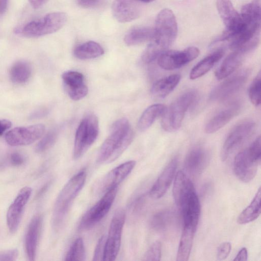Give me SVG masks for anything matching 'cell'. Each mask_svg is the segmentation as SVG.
I'll use <instances>...</instances> for the list:
<instances>
[{
	"instance_id": "obj_1",
	"label": "cell",
	"mask_w": 261,
	"mask_h": 261,
	"mask_svg": "<svg viewBox=\"0 0 261 261\" xmlns=\"http://www.w3.org/2000/svg\"><path fill=\"white\" fill-rule=\"evenodd\" d=\"M177 31L173 12L167 8L162 10L155 20L153 38L144 51L145 58L149 61L157 59L174 42Z\"/></svg>"
},
{
	"instance_id": "obj_2",
	"label": "cell",
	"mask_w": 261,
	"mask_h": 261,
	"mask_svg": "<svg viewBox=\"0 0 261 261\" xmlns=\"http://www.w3.org/2000/svg\"><path fill=\"white\" fill-rule=\"evenodd\" d=\"M133 137L128 120L122 118L116 120L111 127L110 135L99 149L97 162L108 164L117 160L131 143Z\"/></svg>"
},
{
	"instance_id": "obj_3",
	"label": "cell",
	"mask_w": 261,
	"mask_h": 261,
	"mask_svg": "<svg viewBox=\"0 0 261 261\" xmlns=\"http://www.w3.org/2000/svg\"><path fill=\"white\" fill-rule=\"evenodd\" d=\"M87 178L85 169L71 177L58 195L53 207L52 225L56 230L64 224L71 205L85 185Z\"/></svg>"
},
{
	"instance_id": "obj_4",
	"label": "cell",
	"mask_w": 261,
	"mask_h": 261,
	"mask_svg": "<svg viewBox=\"0 0 261 261\" xmlns=\"http://www.w3.org/2000/svg\"><path fill=\"white\" fill-rule=\"evenodd\" d=\"M197 98L194 91L187 92L174 100L165 109L161 121L162 128L167 132H172L178 129L181 125L185 114Z\"/></svg>"
},
{
	"instance_id": "obj_5",
	"label": "cell",
	"mask_w": 261,
	"mask_h": 261,
	"mask_svg": "<svg viewBox=\"0 0 261 261\" xmlns=\"http://www.w3.org/2000/svg\"><path fill=\"white\" fill-rule=\"evenodd\" d=\"M67 15L62 12L49 13L41 18L32 20L16 33L27 37H37L56 32L66 22Z\"/></svg>"
},
{
	"instance_id": "obj_6",
	"label": "cell",
	"mask_w": 261,
	"mask_h": 261,
	"mask_svg": "<svg viewBox=\"0 0 261 261\" xmlns=\"http://www.w3.org/2000/svg\"><path fill=\"white\" fill-rule=\"evenodd\" d=\"M99 132L98 120L94 115L85 117L75 133L73 156L77 160L82 156L96 140Z\"/></svg>"
},
{
	"instance_id": "obj_7",
	"label": "cell",
	"mask_w": 261,
	"mask_h": 261,
	"mask_svg": "<svg viewBox=\"0 0 261 261\" xmlns=\"http://www.w3.org/2000/svg\"><path fill=\"white\" fill-rule=\"evenodd\" d=\"M117 187H114L106 193L94 205L82 216L79 224L80 231L90 229L98 223L109 212L116 196Z\"/></svg>"
},
{
	"instance_id": "obj_8",
	"label": "cell",
	"mask_w": 261,
	"mask_h": 261,
	"mask_svg": "<svg viewBox=\"0 0 261 261\" xmlns=\"http://www.w3.org/2000/svg\"><path fill=\"white\" fill-rule=\"evenodd\" d=\"M125 220V214L121 209L117 210L113 215L106 239L103 260H114L117 257L120 250Z\"/></svg>"
},
{
	"instance_id": "obj_9",
	"label": "cell",
	"mask_w": 261,
	"mask_h": 261,
	"mask_svg": "<svg viewBox=\"0 0 261 261\" xmlns=\"http://www.w3.org/2000/svg\"><path fill=\"white\" fill-rule=\"evenodd\" d=\"M218 13L225 25L226 30L218 41H227L239 33L244 27V21L230 0H217Z\"/></svg>"
},
{
	"instance_id": "obj_10",
	"label": "cell",
	"mask_w": 261,
	"mask_h": 261,
	"mask_svg": "<svg viewBox=\"0 0 261 261\" xmlns=\"http://www.w3.org/2000/svg\"><path fill=\"white\" fill-rule=\"evenodd\" d=\"M180 208L184 226L196 230L200 213L198 196L192 182L190 183L178 205Z\"/></svg>"
},
{
	"instance_id": "obj_11",
	"label": "cell",
	"mask_w": 261,
	"mask_h": 261,
	"mask_svg": "<svg viewBox=\"0 0 261 261\" xmlns=\"http://www.w3.org/2000/svg\"><path fill=\"white\" fill-rule=\"evenodd\" d=\"M199 54L198 48L193 46L181 50H167L158 58V64L165 70L176 69L193 61Z\"/></svg>"
},
{
	"instance_id": "obj_12",
	"label": "cell",
	"mask_w": 261,
	"mask_h": 261,
	"mask_svg": "<svg viewBox=\"0 0 261 261\" xmlns=\"http://www.w3.org/2000/svg\"><path fill=\"white\" fill-rule=\"evenodd\" d=\"M45 129L43 124L17 127L8 131L5 139L11 146L27 145L39 139L44 134Z\"/></svg>"
},
{
	"instance_id": "obj_13",
	"label": "cell",
	"mask_w": 261,
	"mask_h": 261,
	"mask_svg": "<svg viewBox=\"0 0 261 261\" xmlns=\"http://www.w3.org/2000/svg\"><path fill=\"white\" fill-rule=\"evenodd\" d=\"M255 123L251 121L243 122L236 126L227 137L221 149V159L226 161L229 156L252 134Z\"/></svg>"
},
{
	"instance_id": "obj_14",
	"label": "cell",
	"mask_w": 261,
	"mask_h": 261,
	"mask_svg": "<svg viewBox=\"0 0 261 261\" xmlns=\"http://www.w3.org/2000/svg\"><path fill=\"white\" fill-rule=\"evenodd\" d=\"M135 161L123 163L113 169L103 176L96 184L95 191L103 194L118 186L130 174L136 165Z\"/></svg>"
},
{
	"instance_id": "obj_15",
	"label": "cell",
	"mask_w": 261,
	"mask_h": 261,
	"mask_svg": "<svg viewBox=\"0 0 261 261\" xmlns=\"http://www.w3.org/2000/svg\"><path fill=\"white\" fill-rule=\"evenodd\" d=\"M259 164L247 148L236 155L233 161L234 173L240 180L248 182L255 177Z\"/></svg>"
},
{
	"instance_id": "obj_16",
	"label": "cell",
	"mask_w": 261,
	"mask_h": 261,
	"mask_svg": "<svg viewBox=\"0 0 261 261\" xmlns=\"http://www.w3.org/2000/svg\"><path fill=\"white\" fill-rule=\"evenodd\" d=\"M32 193L30 187L22 188L8 208L7 213V224L9 231L14 233L17 231L25 206Z\"/></svg>"
},
{
	"instance_id": "obj_17",
	"label": "cell",
	"mask_w": 261,
	"mask_h": 261,
	"mask_svg": "<svg viewBox=\"0 0 261 261\" xmlns=\"http://www.w3.org/2000/svg\"><path fill=\"white\" fill-rule=\"evenodd\" d=\"M246 73L234 75L217 86L211 92L210 99L221 101L227 99L238 91L247 80Z\"/></svg>"
},
{
	"instance_id": "obj_18",
	"label": "cell",
	"mask_w": 261,
	"mask_h": 261,
	"mask_svg": "<svg viewBox=\"0 0 261 261\" xmlns=\"http://www.w3.org/2000/svg\"><path fill=\"white\" fill-rule=\"evenodd\" d=\"M140 3L137 0H115L112 6V14L120 22L132 21L140 15Z\"/></svg>"
},
{
	"instance_id": "obj_19",
	"label": "cell",
	"mask_w": 261,
	"mask_h": 261,
	"mask_svg": "<svg viewBox=\"0 0 261 261\" xmlns=\"http://www.w3.org/2000/svg\"><path fill=\"white\" fill-rule=\"evenodd\" d=\"M177 165V159L174 158L166 166L151 188L149 195L153 199L165 195L174 177Z\"/></svg>"
},
{
	"instance_id": "obj_20",
	"label": "cell",
	"mask_w": 261,
	"mask_h": 261,
	"mask_svg": "<svg viewBox=\"0 0 261 261\" xmlns=\"http://www.w3.org/2000/svg\"><path fill=\"white\" fill-rule=\"evenodd\" d=\"M62 78L65 88L72 99L79 100L87 94L88 89L84 83V76L81 73L68 71L62 74Z\"/></svg>"
},
{
	"instance_id": "obj_21",
	"label": "cell",
	"mask_w": 261,
	"mask_h": 261,
	"mask_svg": "<svg viewBox=\"0 0 261 261\" xmlns=\"http://www.w3.org/2000/svg\"><path fill=\"white\" fill-rule=\"evenodd\" d=\"M42 217L37 215L33 218L27 229L24 239V246L26 254L30 260L35 259L37 245L40 238Z\"/></svg>"
},
{
	"instance_id": "obj_22",
	"label": "cell",
	"mask_w": 261,
	"mask_h": 261,
	"mask_svg": "<svg viewBox=\"0 0 261 261\" xmlns=\"http://www.w3.org/2000/svg\"><path fill=\"white\" fill-rule=\"evenodd\" d=\"M208 162L206 151L200 146L193 147L186 155L184 166L190 174L195 175L201 172Z\"/></svg>"
},
{
	"instance_id": "obj_23",
	"label": "cell",
	"mask_w": 261,
	"mask_h": 261,
	"mask_svg": "<svg viewBox=\"0 0 261 261\" xmlns=\"http://www.w3.org/2000/svg\"><path fill=\"white\" fill-rule=\"evenodd\" d=\"M240 106L233 103L214 116L207 123L205 132L207 134L214 133L225 126L239 112Z\"/></svg>"
},
{
	"instance_id": "obj_24",
	"label": "cell",
	"mask_w": 261,
	"mask_h": 261,
	"mask_svg": "<svg viewBox=\"0 0 261 261\" xmlns=\"http://www.w3.org/2000/svg\"><path fill=\"white\" fill-rule=\"evenodd\" d=\"M224 50L219 48L199 62L191 70L190 78L198 79L208 72L223 56Z\"/></svg>"
},
{
	"instance_id": "obj_25",
	"label": "cell",
	"mask_w": 261,
	"mask_h": 261,
	"mask_svg": "<svg viewBox=\"0 0 261 261\" xmlns=\"http://www.w3.org/2000/svg\"><path fill=\"white\" fill-rule=\"evenodd\" d=\"M180 79V75L174 74L158 80L151 88V94L156 98L165 97L175 89Z\"/></svg>"
},
{
	"instance_id": "obj_26",
	"label": "cell",
	"mask_w": 261,
	"mask_h": 261,
	"mask_svg": "<svg viewBox=\"0 0 261 261\" xmlns=\"http://www.w3.org/2000/svg\"><path fill=\"white\" fill-rule=\"evenodd\" d=\"M244 55L241 52L233 51L226 57L215 72L217 79L222 80L231 74L241 65Z\"/></svg>"
},
{
	"instance_id": "obj_27",
	"label": "cell",
	"mask_w": 261,
	"mask_h": 261,
	"mask_svg": "<svg viewBox=\"0 0 261 261\" xmlns=\"http://www.w3.org/2000/svg\"><path fill=\"white\" fill-rule=\"evenodd\" d=\"M153 37L154 28L149 27H136L126 33L124 41L127 45H135L151 41Z\"/></svg>"
},
{
	"instance_id": "obj_28",
	"label": "cell",
	"mask_w": 261,
	"mask_h": 261,
	"mask_svg": "<svg viewBox=\"0 0 261 261\" xmlns=\"http://www.w3.org/2000/svg\"><path fill=\"white\" fill-rule=\"evenodd\" d=\"M261 189L259 188L250 204L239 215L237 222L240 224L250 223L257 219L260 214Z\"/></svg>"
},
{
	"instance_id": "obj_29",
	"label": "cell",
	"mask_w": 261,
	"mask_h": 261,
	"mask_svg": "<svg viewBox=\"0 0 261 261\" xmlns=\"http://www.w3.org/2000/svg\"><path fill=\"white\" fill-rule=\"evenodd\" d=\"M195 231L196 230L191 227L184 226L177 252V261H187L188 260Z\"/></svg>"
},
{
	"instance_id": "obj_30",
	"label": "cell",
	"mask_w": 261,
	"mask_h": 261,
	"mask_svg": "<svg viewBox=\"0 0 261 261\" xmlns=\"http://www.w3.org/2000/svg\"><path fill=\"white\" fill-rule=\"evenodd\" d=\"M166 107L162 104H154L148 107L142 113L138 127L141 131H145L152 124L155 119L163 115Z\"/></svg>"
},
{
	"instance_id": "obj_31",
	"label": "cell",
	"mask_w": 261,
	"mask_h": 261,
	"mask_svg": "<svg viewBox=\"0 0 261 261\" xmlns=\"http://www.w3.org/2000/svg\"><path fill=\"white\" fill-rule=\"evenodd\" d=\"M73 53L76 58L85 60L99 57L104 54V50L98 43L90 41L76 46Z\"/></svg>"
},
{
	"instance_id": "obj_32",
	"label": "cell",
	"mask_w": 261,
	"mask_h": 261,
	"mask_svg": "<svg viewBox=\"0 0 261 261\" xmlns=\"http://www.w3.org/2000/svg\"><path fill=\"white\" fill-rule=\"evenodd\" d=\"M32 73L30 64L25 61H19L14 63L10 70L12 81L16 84H23L30 79Z\"/></svg>"
},
{
	"instance_id": "obj_33",
	"label": "cell",
	"mask_w": 261,
	"mask_h": 261,
	"mask_svg": "<svg viewBox=\"0 0 261 261\" xmlns=\"http://www.w3.org/2000/svg\"><path fill=\"white\" fill-rule=\"evenodd\" d=\"M191 181L182 171L180 170L176 173L173 187V196L177 206Z\"/></svg>"
},
{
	"instance_id": "obj_34",
	"label": "cell",
	"mask_w": 261,
	"mask_h": 261,
	"mask_svg": "<svg viewBox=\"0 0 261 261\" xmlns=\"http://www.w3.org/2000/svg\"><path fill=\"white\" fill-rule=\"evenodd\" d=\"M172 218L173 214L170 211H162L155 213L151 217L150 225L155 231H163L170 225Z\"/></svg>"
},
{
	"instance_id": "obj_35",
	"label": "cell",
	"mask_w": 261,
	"mask_h": 261,
	"mask_svg": "<svg viewBox=\"0 0 261 261\" xmlns=\"http://www.w3.org/2000/svg\"><path fill=\"white\" fill-rule=\"evenodd\" d=\"M65 260H85L86 251L84 243L81 238L74 240L65 255Z\"/></svg>"
},
{
	"instance_id": "obj_36",
	"label": "cell",
	"mask_w": 261,
	"mask_h": 261,
	"mask_svg": "<svg viewBox=\"0 0 261 261\" xmlns=\"http://www.w3.org/2000/svg\"><path fill=\"white\" fill-rule=\"evenodd\" d=\"M58 134V130L57 128H54L48 132L36 146V152L41 153L51 147L55 143Z\"/></svg>"
},
{
	"instance_id": "obj_37",
	"label": "cell",
	"mask_w": 261,
	"mask_h": 261,
	"mask_svg": "<svg viewBox=\"0 0 261 261\" xmlns=\"http://www.w3.org/2000/svg\"><path fill=\"white\" fill-rule=\"evenodd\" d=\"M261 73L259 72L249 88V96L252 103L258 106L260 103Z\"/></svg>"
},
{
	"instance_id": "obj_38",
	"label": "cell",
	"mask_w": 261,
	"mask_h": 261,
	"mask_svg": "<svg viewBox=\"0 0 261 261\" xmlns=\"http://www.w3.org/2000/svg\"><path fill=\"white\" fill-rule=\"evenodd\" d=\"M162 254V244L160 241H155L151 244L145 253L144 260H160Z\"/></svg>"
},
{
	"instance_id": "obj_39",
	"label": "cell",
	"mask_w": 261,
	"mask_h": 261,
	"mask_svg": "<svg viewBox=\"0 0 261 261\" xmlns=\"http://www.w3.org/2000/svg\"><path fill=\"white\" fill-rule=\"evenodd\" d=\"M106 239V236L99 238L94 252L93 260H103Z\"/></svg>"
},
{
	"instance_id": "obj_40",
	"label": "cell",
	"mask_w": 261,
	"mask_h": 261,
	"mask_svg": "<svg viewBox=\"0 0 261 261\" xmlns=\"http://www.w3.org/2000/svg\"><path fill=\"white\" fill-rule=\"evenodd\" d=\"M231 249V245L229 242H226L221 243L217 248V259L220 260L226 259L229 255Z\"/></svg>"
},
{
	"instance_id": "obj_41",
	"label": "cell",
	"mask_w": 261,
	"mask_h": 261,
	"mask_svg": "<svg viewBox=\"0 0 261 261\" xmlns=\"http://www.w3.org/2000/svg\"><path fill=\"white\" fill-rule=\"evenodd\" d=\"M18 256L17 249H10L0 251V261L15 260Z\"/></svg>"
},
{
	"instance_id": "obj_42",
	"label": "cell",
	"mask_w": 261,
	"mask_h": 261,
	"mask_svg": "<svg viewBox=\"0 0 261 261\" xmlns=\"http://www.w3.org/2000/svg\"><path fill=\"white\" fill-rule=\"evenodd\" d=\"M102 3V0H77V4L85 8H94L99 7Z\"/></svg>"
},
{
	"instance_id": "obj_43",
	"label": "cell",
	"mask_w": 261,
	"mask_h": 261,
	"mask_svg": "<svg viewBox=\"0 0 261 261\" xmlns=\"http://www.w3.org/2000/svg\"><path fill=\"white\" fill-rule=\"evenodd\" d=\"M10 161L12 165L18 166L24 163V159L22 155L20 153L18 152H13L10 155Z\"/></svg>"
},
{
	"instance_id": "obj_44",
	"label": "cell",
	"mask_w": 261,
	"mask_h": 261,
	"mask_svg": "<svg viewBox=\"0 0 261 261\" xmlns=\"http://www.w3.org/2000/svg\"><path fill=\"white\" fill-rule=\"evenodd\" d=\"M247 250L245 247H243L239 251L233 261H245L247 260Z\"/></svg>"
},
{
	"instance_id": "obj_45",
	"label": "cell",
	"mask_w": 261,
	"mask_h": 261,
	"mask_svg": "<svg viewBox=\"0 0 261 261\" xmlns=\"http://www.w3.org/2000/svg\"><path fill=\"white\" fill-rule=\"evenodd\" d=\"M11 126V122L6 119L0 120V135H2Z\"/></svg>"
},
{
	"instance_id": "obj_46",
	"label": "cell",
	"mask_w": 261,
	"mask_h": 261,
	"mask_svg": "<svg viewBox=\"0 0 261 261\" xmlns=\"http://www.w3.org/2000/svg\"><path fill=\"white\" fill-rule=\"evenodd\" d=\"M47 113V111L46 109L39 110L36 112L33 113L30 117L31 119L37 118L38 117H42L45 115L46 113Z\"/></svg>"
},
{
	"instance_id": "obj_47",
	"label": "cell",
	"mask_w": 261,
	"mask_h": 261,
	"mask_svg": "<svg viewBox=\"0 0 261 261\" xmlns=\"http://www.w3.org/2000/svg\"><path fill=\"white\" fill-rule=\"evenodd\" d=\"M46 0H29L30 3L35 9L41 6Z\"/></svg>"
},
{
	"instance_id": "obj_48",
	"label": "cell",
	"mask_w": 261,
	"mask_h": 261,
	"mask_svg": "<svg viewBox=\"0 0 261 261\" xmlns=\"http://www.w3.org/2000/svg\"><path fill=\"white\" fill-rule=\"evenodd\" d=\"M8 0H0V16L3 15L6 10Z\"/></svg>"
},
{
	"instance_id": "obj_49",
	"label": "cell",
	"mask_w": 261,
	"mask_h": 261,
	"mask_svg": "<svg viewBox=\"0 0 261 261\" xmlns=\"http://www.w3.org/2000/svg\"><path fill=\"white\" fill-rule=\"evenodd\" d=\"M137 1H138L140 2L148 3L152 2L154 1V0H137Z\"/></svg>"
}]
</instances>
